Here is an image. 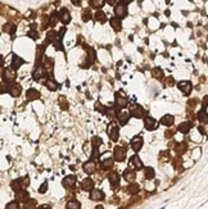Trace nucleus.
I'll return each instance as SVG.
<instances>
[{
  "mask_svg": "<svg viewBox=\"0 0 208 209\" xmlns=\"http://www.w3.org/2000/svg\"><path fill=\"white\" fill-rule=\"evenodd\" d=\"M1 76H3V82H7L8 85L14 83V78H16V71H13L12 68H3Z\"/></svg>",
  "mask_w": 208,
  "mask_h": 209,
  "instance_id": "f257e3e1",
  "label": "nucleus"
},
{
  "mask_svg": "<svg viewBox=\"0 0 208 209\" xmlns=\"http://www.w3.org/2000/svg\"><path fill=\"white\" fill-rule=\"evenodd\" d=\"M45 45H39L36 49V61H35V69L41 68V61H42V55H44Z\"/></svg>",
  "mask_w": 208,
  "mask_h": 209,
  "instance_id": "f03ea898",
  "label": "nucleus"
},
{
  "mask_svg": "<svg viewBox=\"0 0 208 209\" xmlns=\"http://www.w3.org/2000/svg\"><path fill=\"white\" fill-rule=\"evenodd\" d=\"M114 14H116V17H118L120 19L125 18V17L127 16V7L123 3H118L114 7Z\"/></svg>",
  "mask_w": 208,
  "mask_h": 209,
  "instance_id": "7ed1b4c3",
  "label": "nucleus"
},
{
  "mask_svg": "<svg viewBox=\"0 0 208 209\" xmlns=\"http://www.w3.org/2000/svg\"><path fill=\"white\" fill-rule=\"evenodd\" d=\"M7 91L10 94V95L13 97H17V96H19L21 95V92H22V87H21V85L19 83H10V85H8L7 86Z\"/></svg>",
  "mask_w": 208,
  "mask_h": 209,
  "instance_id": "20e7f679",
  "label": "nucleus"
},
{
  "mask_svg": "<svg viewBox=\"0 0 208 209\" xmlns=\"http://www.w3.org/2000/svg\"><path fill=\"white\" fill-rule=\"evenodd\" d=\"M114 101H116L117 108H120V109L126 108L127 104H129V100H127L125 96L121 95L120 92H116V94H114Z\"/></svg>",
  "mask_w": 208,
  "mask_h": 209,
  "instance_id": "39448f33",
  "label": "nucleus"
},
{
  "mask_svg": "<svg viewBox=\"0 0 208 209\" xmlns=\"http://www.w3.org/2000/svg\"><path fill=\"white\" fill-rule=\"evenodd\" d=\"M146 114V112L144 110V108L140 105H135L134 108L130 109V116L135 117V118H143Z\"/></svg>",
  "mask_w": 208,
  "mask_h": 209,
  "instance_id": "423d86ee",
  "label": "nucleus"
},
{
  "mask_svg": "<svg viewBox=\"0 0 208 209\" xmlns=\"http://www.w3.org/2000/svg\"><path fill=\"white\" fill-rule=\"evenodd\" d=\"M59 19L63 24H67L71 22V13H69V10L67 8H62L59 10Z\"/></svg>",
  "mask_w": 208,
  "mask_h": 209,
  "instance_id": "0eeeda50",
  "label": "nucleus"
},
{
  "mask_svg": "<svg viewBox=\"0 0 208 209\" xmlns=\"http://www.w3.org/2000/svg\"><path fill=\"white\" fill-rule=\"evenodd\" d=\"M114 159L117 162H125V159H126V150L122 146L114 148Z\"/></svg>",
  "mask_w": 208,
  "mask_h": 209,
  "instance_id": "6e6552de",
  "label": "nucleus"
},
{
  "mask_svg": "<svg viewBox=\"0 0 208 209\" xmlns=\"http://www.w3.org/2000/svg\"><path fill=\"white\" fill-rule=\"evenodd\" d=\"M177 86H179L180 91L183 92L184 95H189V94L192 92V89H193L192 83H190L189 81H181V82L177 83Z\"/></svg>",
  "mask_w": 208,
  "mask_h": 209,
  "instance_id": "1a4fd4ad",
  "label": "nucleus"
},
{
  "mask_svg": "<svg viewBox=\"0 0 208 209\" xmlns=\"http://www.w3.org/2000/svg\"><path fill=\"white\" fill-rule=\"evenodd\" d=\"M143 137L141 136H135L132 140H131V148L134 151H139L140 149L143 148Z\"/></svg>",
  "mask_w": 208,
  "mask_h": 209,
  "instance_id": "9d476101",
  "label": "nucleus"
},
{
  "mask_svg": "<svg viewBox=\"0 0 208 209\" xmlns=\"http://www.w3.org/2000/svg\"><path fill=\"white\" fill-rule=\"evenodd\" d=\"M25 63V61L21 57H18V55H16V54H13V58H12V64H10V68L13 71H17L18 68L22 66Z\"/></svg>",
  "mask_w": 208,
  "mask_h": 209,
  "instance_id": "9b49d317",
  "label": "nucleus"
},
{
  "mask_svg": "<svg viewBox=\"0 0 208 209\" xmlns=\"http://www.w3.org/2000/svg\"><path fill=\"white\" fill-rule=\"evenodd\" d=\"M45 85H46V87L49 89L50 91H55V90H58V89H59V83L55 82V80H54L53 77H51V76H49V77H46Z\"/></svg>",
  "mask_w": 208,
  "mask_h": 209,
  "instance_id": "f8f14e48",
  "label": "nucleus"
},
{
  "mask_svg": "<svg viewBox=\"0 0 208 209\" xmlns=\"http://www.w3.org/2000/svg\"><path fill=\"white\" fill-rule=\"evenodd\" d=\"M157 121H155L154 118H152V117H146L145 119H144V126H145V129L146 130H155L157 129Z\"/></svg>",
  "mask_w": 208,
  "mask_h": 209,
  "instance_id": "ddd939ff",
  "label": "nucleus"
},
{
  "mask_svg": "<svg viewBox=\"0 0 208 209\" xmlns=\"http://www.w3.org/2000/svg\"><path fill=\"white\" fill-rule=\"evenodd\" d=\"M41 94L40 91H37L36 89H28L27 92H26V97L28 100H36V99H40Z\"/></svg>",
  "mask_w": 208,
  "mask_h": 209,
  "instance_id": "4468645a",
  "label": "nucleus"
},
{
  "mask_svg": "<svg viewBox=\"0 0 208 209\" xmlns=\"http://www.w3.org/2000/svg\"><path fill=\"white\" fill-rule=\"evenodd\" d=\"M108 134H109V139L112 141H117L118 140V136H120V129L114 125H112V127L108 130Z\"/></svg>",
  "mask_w": 208,
  "mask_h": 209,
  "instance_id": "2eb2a0df",
  "label": "nucleus"
},
{
  "mask_svg": "<svg viewBox=\"0 0 208 209\" xmlns=\"http://www.w3.org/2000/svg\"><path fill=\"white\" fill-rule=\"evenodd\" d=\"M108 178H109V182H111L112 187H116L120 183V174L117 173L116 171H112V172L108 174Z\"/></svg>",
  "mask_w": 208,
  "mask_h": 209,
  "instance_id": "dca6fc26",
  "label": "nucleus"
},
{
  "mask_svg": "<svg viewBox=\"0 0 208 209\" xmlns=\"http://www.w3.org/2000/svg\"><path fill=\"white\" fill-rule=\"evenodd\" d=\"M81 189L84 191H93L94 190V181L91 178H85L81 183Z\"/></svg>",
  "mask_w": 208,
  "mask_h": 209,
  "instance_id": "f3484780",
  "label": "nucleus"
},
{
  "mask_svg": "<svg viewBox=\"0 0 208 209\" xmlns=\"http://www.w3.org/2000/svg\"><path fill=\"white\" fill-rule=\"evenodd\" d=\"M82 168L88 174H93L95 172V163L94 160H89V162H85L84 165H82Z\"/></svg>",
  "mask_w": 208,
  "mask_h": 209,
  "instance_id": "a211bd4d",
  "label": "nucleus"
},
{
  "mask_svg": "<svg viewBox=\"0 0 208 209\" xmlns=\"http://www.w3.org/2000/svg\"><path fill=\"white\" fill-rule=\"evenodd\" d=\"M111 26L113 27V30L114 31H121V30H122V23H121V19L118 18V17H112L111 18Z\"/></svg>",
  "mask_w": 208,
  "mask_h": 209,
  "instance_id": "6ab92c4d",
  "label": "nucleus"
},
{
  "mask_svg": "<svg viewBox=\"0 0 208 209\" xmlns=\"http://www.w3.org/2000/svg\"><path fill=\"white\" fill-rule=\"evenodd\" d=\"M90 199L94 200V202H99V200L104 199V193L102 190H93L90 193Z\"/></svg>",
  "mask_w": 208,
  "mask_h": 209,
  "instance_id": "aec40b11",
  "label": "nucleus"
},
{
  "mask_svg": "<svg viewBox=\"0 0 208 209\" xmlns=\"http://www.w3.org/2000/svg\"><path fill=\"white\" fill-rule=\"evenodd\" d=\"M58 39V32L54 31V30H51V31H49L46 33V39H45V44H51V42H54L55 40Z\"/></svg>",
  "mask_w": 208,
  "mask_h": 209,
  "instance_id": "412c9836",
  "label": "nucleus"
},
{
  "mask_svg": "<svg viewBox=\"0 0 208 209\" xmlns=\"http://www.w3.org/2000/svg\"><path fill=\"white\" fill-rule=\"evenodd\" d=\"M16 199L18 200V202H27L28 200V193H27V190H19V191H17L16 193Z\"/></svg>",
  "mask_w": 208,
  "mask_h": 209,
  "instance_id": "4be33fe9",
  "label": "nucleus"
},
{
  "mask_svg": "<svg viewBox=\"0 0 208 209\" xmlns=\"http://www.w3.org/2000/svg\"><path fill=\"white\" fill-rule=\"evenodd\" d=\"M192 127H193V123L192 122H183V123H180V125H179L177 130H179L181 134H188Z\"/></svg>",
  "mask_w": 208,
  "mask_h": 209,
  "instance_id": "5701e85b",
  "label": "nucleus"
},
{
  "mask_svg": "<svg viewBox=\"0 0 208 209\" xmlns=\"http://www.w3.org/2000/svg\"><path fill=\"white\" fill-rule=\"evenodd\" d=\"M75 183H76V176H73V174H71V176H66L64 177V180H63V185L66 186V187H73L75 186Z\"/></svg>",
  "mask_w": 208,
  "mask_h": 209,
  "instance_id": "b1692460",
  "label": "nucleus"
},
{
  "mask_svg": "<svg viewBox=\"0 0 208 209\" xmlns=\"http://www.w3.org/2000/svg\"><path fill=\"white\" fill-rule=\"evenodd\" d=\"M135 177H136V173H135V171L134 169H125V172H123V178L126 181H134L135 180Z\"/></svg>",
  "mask_w": 208,
  "mask_h": 209,
  "instance_id": "393cba45",
  "label": "nucleus"
},
{
  "mask_svg": "<svg viewBox=\"0 0 208 209\" xmlns=\"http://www.w3.org/2000/svg\"><path fill=\"white\" fill-rule=\"evenodd\" d=\"M117 119H118L120 126H125L129 122V119H130V114L129 113H118Z\"/></svg>",
  "mask_w": 208,
  "mask_h": 209,
  "instance_id": "a878e982",
  "label": "nucleus"
},
{
  "mask_svg": "<svg viewBox=\"0 0 208 209\" xmlns=\"http://www.w3.org/2000/svg\"><path fill=\"white\" fill-rule=\"evenodd\" d=\"M173 121H175V118L171 114H166V116H163V118H161V123L163 126H172L173 125Z\"/></svg>",
  "mask_w": 208,
  "mask_h": 209,
  "instance_id": "bb28decb",
  "label": "nucleus"
},
{
  "mask_svg": "<svg viewBox=\"0 0 208 209\" xmlns=\"http://www.w3.org/2000/svg\"><path fill=\"white\" fill-rule=\"evenodd\" d=\"M198 119H199V122L203 123V125H206V123H208V113L206 112V109L203 108L202 110H199V113H198Z\"/></svg>",
  "mask_w": 208,
  "mask_h": 209,
  "instance_id": "cd10ccee",
  "label": "nucleus"
},
{
  "mask_svg": "<svg viewBox=\"0 0 208 209\" xmlns=\"http://www.w3.org/2000/svg\"><path fill=\"white\" fill-rule=\"evenodd\" d=\"M130 162H131V164L135 165L136 169L143 168V162L140 160V158H139L137 155H132L131 158H130Z\"/></svg>",
  "mask_w": 208,
  "mask_h": 209,
  "instance_id": "c85d7f7f",
  "label": "nucleus"
},
{
  "mask_svg": "<svg viewBox=\"0 0 208 209\" xmlns=\"http://www.w3.org/2000/svg\"><path fill=\"white\" fill-rule=\"evenodd\" d=\"M94 18L97 19L99 23H105L107 22V16H105V13H103L102 10H98L97 13L94 14Z\"/></svg>",
  "mask_w": 208,
  "mask_h": 209,
  "instance_id": "c756f323",
  "label": "nucleus"
},
{
  "mask_svg": "<svg viewBox=\"0 0 208 209\" xmlns=\"http://www.w3.org/2000/svg\"><path fill=\"white\" fill-rule=\"evenodd\" d=\"M152 76H153L154 78H157V80H163V71L161 69V68H158V67H155L153 68V71H152Z\"/></svg>",
  "mask_w": 208,
  "mask_h": 209,
  "instance_id": "7c9ffc66",
  "label": "nucleus"
},
{
  "mask_svg": "<svg viewBox=\"0 0 208 209\" xmlns=\"http://www.w3.org/2000/svg\"><path fill=\"white\" fill-rule=\"evenodd\" d=\"M81 208V204L80 202H77V200H69V202L66 204V209H80Z\"/></svg>",
  "mask_w": 208,
  "mask_h": 209,
  "instance_id": "2f4dec72",
  "label": "nucleus"
},
{
  "mask_svg": "<svg viewBox=\"0 0 208 209\" xmlns=\"http://www.w3.org/2000/svg\"><path fill=\"white\" fill-rule=\"evenodd\" d=\"M127 189H129V193L131 195H136L139 191H140V186H139L137 183H130Z\"/></svg>",
  "mask_w": 208,
  "mask_h": 209,
  "instance_id": "473e14b6",
  "label": "nucleus"
},
{
  "mask_svg": "<svg viewBox=\"0 0 208 209\" xmlns=\"http://www.w3.org/2000/svg\"><path fill=\"white\" fill-rule=\"evenodd\" d=\"M113 167V159L112 158H107V159H104L102 162V168L103 169H109Z\"/></svg>",
  "mask_w": 208,
  "mask_h": 209,
  "instance_id": "72a5a7b5",
  "label": "nucleus"
},
{
  "mask_svg": "<svg viewBox=\"0 0 208 209\" xmlns=\"http://www.w3.org/2000/svg\"><path fill=\"white\" fill-rule=\"evenodd\" d=\"M3 31L4 32H7V33H14V31H16V26L14 24H12V23H5L3 26Z\"/></svg>",
  "mask_w": 208,
  "mask_h": 209,
  "instance_id": "f704fd0d",
  "label": "nucleus"
},
{
  "mask_svg": "<svg viewBox=\"0 0 208 209\" xmlns=\"http://www.w3.org/2000/svg\"><path fill=\"white\" fill-rule=\"evenodd\" d=\"M175 151L177 153V154H184V153L186 151V144L184 143H180V144H177L176 146H175Z\"/></svg>",
  "mask_w": 208,
  "mask_h": 209,
  "instance_id": "c9c22d12",
  "label": "nucleus"
},
{
  "mask_svg": "<svg viewBox=\"0 0 208 209\" xmlns=\"http://www.w3.org/2000/svg\"><path fill=\"white\" fill-rule=\"evenodd\" d=\"M144 173H145V177L148 178V180H152V178H154V176H155V172L152 167H146L144 169Z\"/></svg>",
  "mask_w": 208,
  "mask_h": 209,
  "instance_id": "e433bc0d",
  "label": "nucleus"
},
{
  "mask_svg": "<svg viewBox=\"0 0 208 209\" xmlns=\"http://www.w3.org/2000/svg\"><path fill=\"white\" fill-rule=\"evenodd\" d=\"M91 18H93V16H91V12H90L89 8L82 10V21H84V22H88V21H90Z\"/></svg>",
  "mask_w": 208,
  "mask_h": 209,
  "instance_id": "4c0bfd02",
  "label": "nucleus"
},
{
  "mask_svg": "<svg viewBox=\"0 0 208 209\" xmlns=\"http://www.w3.org/2000/svg\"><path fill=\"white\" fill-rule=\"evenodd\" d=\"M23 207H25V209H36V200L28 199L27 202L23 204Z\"/></svg>",
  "mask_w": 208,
  "mask_h": 209,
  "instance_id": "58836bf2",
  "label": "nucleus"
},
{
  "mask_svg": "<svg viewBox=\"0 0 208 209\" xmlns=\"http://www.w3.org/2000/svg\"><path fill=\"white\" fill-rule=\"evenodd\" d=\"M58 19H59V13H57V12H54V13L50 16V19H49V24H50L51 27H53V26H55V24H57V22H58Z\"/></svg>",
  "mask_w": 208,
  "mask_h": 209,
  "instance_id": "ea45409f",
  "label": "nucleus"
},
{
  "mask_svg": "<svg viewBox=\"0 0 208 209\" xmlns=\"http://www.w3.org/2000/svg\"><path fill=\"white\" fill-rule=\"evenodd\" d=\"M90 5H91L93 8H95V9H100V8L104 5V1L103 0H91V1H90Z\"/></svg>",
  "mask_w": 208,
  "mask_h": 209,
  "instance_id": "a19ab883",
  "label": "nucleus"
},
{
  "mask_svg": "<svg viewBox=\"0 0 208 209\" xmlns=\"http://www.w3.org/2000/svg\"><path fill=\"white\" fill-rule=\"evenodd\" d=\"M19 208H21V205H19L18 200H13V202L8 203L5 207V209H19Z\"/></svg>",
  "mask_w": 208,
  "mask_h": 209,
  "instance_id": "79ce46f5",
  "label": "nucleus"
},
{
  "mask_svg": "<svg viewBox=\"0 0 208 209\" xmlns=\"http://www.w3.org/2000/svg\"><path fill=\"white\" fill-rule=\"evenodd\" d=\"M59 105L62 106V109H68V103L66 101V99H64V96H60L59 97Z\"/></svg>",
  "mask_w": 208,
  "mask_h": 209,
  "instance_id": "37998d69",
  "label": "nucleus"
},
{
  "mask_svg": "<svg viewBox=\"0 0 208 209\" xmlns=\"http://www.w3.org/2000/svg\"><path fill=\"white\" fill-rule=\"evenodd\" d=\"M93 148H99L102 145V140H100V137H97V136H95V137H93Z\"/></svg>",
  "mask_w": 208,
  "mask_h": 209,
  "instance_id": "c03bdc74",
  "label": "nucleus"
},
{
  "mask_svg": "<svg viewBox=\"0 0 208 209\" xmlns=\"http://www.w3.org/2000/svg\"><path fill=\"white\" fill-rule=\"evenodd\" d=\"M99 157V149L98 148H93V154H91V160H95Z\"/></svg>",
  "mask_w": 208,
  "mask_h": 209,
  "instance_id": "a18cd8bd",
  "label": "nucleus"
},
{
  "mask_svg": "<svg viewBox=\"0 0 208 209\" xmlns=\"http://www.w3.org/2000/svg\"><path fill=\"white\" fill-rule=\"evenodd\" d=\"M46 189H48V181H45V182L40 186V189H39V193H40V194H44L45 191H46Z\"/></svg>",
  "mask_w": 208,
  "mask_h": 209,
  "instance_id": "49530a36",
  "label": "nucleus"
},
{
  "mask_svg": "<svg viewBox=\"0 0 208 209\" xmlns=\"http://www.w3.org/2000/svg\"><path fill=\"white\" fill-rule=\"evenodd\" d=\"M28 36L31 37V39H33V40L39 39V33H37L36 31H30V32H28Z\"/></svg>",
  "mask_w": 208,
  "mask_h": 209,
  "instance_id": "de8ad7c7",
  "label": "nucleus"
},
{
  "mask_svg": "<svg viewBox=\"0 0 208 209\" xmlns=\"http://www.w3.org/2000/svg\"><path fill=\"white\" fill-rule=\"evenodd\" d=\"M202 104H203V108L206 109V106H208V95L203 97V101H202Z\"/></svg>",
  "mask_w": 208,
  "mask_h": 209,
  "instance_id": "09e8293b",
  "label": "nucleus"
},
{
  "mask_svg": "<svg viewBox=\"0 0 208 209\" xmlns=\"http://www.w3.org/2000/svg\"><path fill=\"white\" fill-rule=\"evenodd\" d=\"M37 209H51V207H50V205H48V204H44V205H40Z\"/></svg>",
  "mask_w": 208,
  "mask_h": 209,
  "instance_id": "8fccbe9b",
  "label": "nucleus"
},
{
  "mask_svg": "<svg viewBox=\"0 0 208 209\" xmlns=\"http://www.w3.org/2000/svg\"><path fill=\"white\" fill-rule=\"evenodd\" d=\"M199 131H201V134H203V135H204V134H206V131H204V130H203V127H202V126H201V127H199Z\"/></svg>",
  "mask_w": 208,
  "mask_h": 209,
  "instance_id": "3c124183",
  "label": "nucleus"
},
{
  "mask_svg": "<svg viewBox=\"0 0 208 209\" xmlns=\"http://www.w3.org/2000/svg\"><path fill=\"white\" fill-rule=\"evenodd\" d=\"M95 209H104V208H103L102 205H98V207H97V208H95Z\"/></svg>",
  "mask_w": 208,
  "mask_h": 209,
  "instance_id": "603ef678",
  "label": "nucleus"
}]
</instances>
